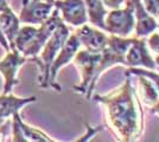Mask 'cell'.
Instances as JSON below:
<instances>
[{
	"instance_id": "1",
	"label": "cell",
	"mask_w": 159,
	"mask_h": 142,
	"mask_svg": "<svg viewBox=\"0 0 159 142\" xmlns=\"http://www.w3.org/2000/svg\"><path fill=\"white\" fill-rule=\"evenodd\" d=\"M94 100L106 107L107 121L120 141H135L144 129L140 101L132 89L131 81L108 95H95Z\"/></svg>"
},
{
	"instance_id": "2",
	"label": "cell",
	"mask_w": 159,
	"mask_h": 142,
	"mask_svg": "<svg viewBox=\"0 0 159 142\" xmlns=\"http://www.w3.org/2000/svg\"><path fill=\"white\" fill-rule=\"evenodd\" d=\"M70 36V28L66 26V24L62 20L56 27L55 32L48 39L45 45L40 50V52L36 57L30 59V62L37 63L39 67V87L43 89L50 88V68L53 59L56 58L57 54L60 52L63 44L66 43L68 37Z\"/></svg>"
},
{
	"instance_id": "3",
	"label": "cell",
	"mask_w": 159,
	"mask_h": 142,
	"mask_svg": "<svg viewBox=\"0 0 159 142\" xmlns=\"http://www.w3.org/2000/svg\"><path fill=\"white\" fill-rule=\"evenodd\" d=\"M100 58L101 52H92L84 49L79 50L73 59L81 74V83L79 85H75L74 90L76 93L86 95L87 98H90L94 87L96 84L95 74L100 63Z\"/></svg>"
},
{
	"instance_id": "4",
	"label": "cell",
	"mask_w": 159,
	"mask_h": 142,
	"mask_svg": "<svg viewBox=\"0 0 159 142\" xmlns=\"http://www.w3.org/2000/svg\"><path fill=\"white\" fill-rule=\"evenodd\" d=\"M132 41L133 38L131 37H119V36H114V34H108L107 45L101 52L100 63L96 69L95 82H98L99 77L105 70L113 65L121 64V65L126 67L125 54H126Z\"/></svg>"
},
{
	"instance_id": "5",
	"label": "cell",
	"mask_w": 159,
	"mask_h": 142,
	"mask_svg": "<svg viewBox=\"0 0 159 142\" xmlns=\"http://www.w3.org/2000/svg\"><path fill=\"white\" fill-rule=\"evenodd\" d=\"M106 32L119 37H129L134 31V0H125L124 8H115L106 15Z\"/></svg>"
},
{
	"instance_id": "6",
	"label": "cell",
	"mask_w": 159,
	"mask_h": 142,
	"mask_svg": "<svg viewBox=\"0 0 159 142\" xmlns=\"http://www.w3.org/2000/svg\"><path fill=\"white\" fill-rule=\"evenodd\" d=\"M61 21H62V18H61L60 11L55 7L50 17L45 21H43L39 25V27H37V32L34 34V37L21 51V54L29 58V61L33 57H36L40 52L43 46L45 45L48 39L51 37V34L55 32L56 27L58 26Z\"/></svg>"
},
{
	"instance_id": "7",
	"label": "cell",
	"mask_w": 159,
	"mask_h": 142,
	"mask_svg": "<svg viewBox=\"0 0 159 142\" xmlns=\"http://www.w3.org/2000/svg\"><path fill=\"white\" fill-rule=\"evenodd\" d=\"M19 21L20 24L40 25L50 17L55 8V0H23Z\"/></svg>"
},
{
	"instance_id": "8",
	"label": "cell",
	"mask_w": 159,
	"mask_h": 142,
	"mask_svg": "<svg viewBox=\"0 0 159 142\" xmlns=\"http://www.w3.org/2000/svg\"><path fill=\"white\" fill-rule=\"evenodd\" d=\"M26 62H30L29 58L24 57L19 51L13 47L6 52V56L0 59V72L4 76V90L2 94L12 93L13 88L18 84L17 74Z\"/></svg>"
},
{
	"instance_id": "9",
	"label": "cell",
	"mask_w": 159,
	"mask_h": 142,
	"mask_svg": "<svg viewBox=\"0 0 159 142\" xmlns=\"http://www.w3.org/2000/svg\"><path fill=\"white\" fill-rule=\"evenodd\" d=\"M126 67L128 68H145L156 70L157 64L144 38L133 37V41L125 54Z\"/></svg>"
},
{
	"instance_id": "10",
	"label": "cell",
	"mask_w": 159,
	"mask_h": 142,
	"mask_svg": "<svg viewBox=\"0 0 159 142\" xmlns=\"http://www.w3.org/2000/svg\"><path fill=\"white\" fill-rule=\"evenodd\" d=\"M80 47H81V41H80L79 37L76 36V33L74 32L68 37V39L63 44L60 52L57 54L56 58L53 59L51 68H50V87L55 90L61 91V87L56 83V77H57L58 71L61 70V68L66 67L69 62L73 61L76 52L80 50Z\"/></svg>"
},
{
	"instance_id": "11",
	"label": "cell",
	"mask_w": 159,
	"mask_h": 142,
	"mask_svg": "<svg viewBox=\"0 0 159 142\" xmlns=\"http://www.w3.org/2000/svg\"><path fill=\"white\" fill-rule=\"evenodd\" d=\"M55 7L62 20L71 26L80 27L88 23L84 0H55Z\"/></svg>"
},
{
	"instance_id": "12",
	"label": "cell",
	"mask_w": 159,
	"mask_h": 142,
	"mask_svg": "<svg viewBox=\"0 0 159 142\" xmlns=\"http://www.w3.org/2000/svg\"><path fill=\"white\" fill-rule=\"evenodd\" d=\"M79 37L81 45H83L86 50L92 52H102V50L107 45V32L100 30L95 26H89L88 24H84L77 28L75 32Z\"/></svg>"
},
{
	"instance_id": "13",
	"label": "cell",
	"mask_w": 159,
	"mask_h": 142,
	"mask_svg": "<svg viewBox=\"0 0 159 142\" xmlns=\"http://www.w3.org/2000/svg\"><path fill=\"white\" fill-rule=\"evenodd\" d=\"M12 130H13V139L11 141L13 142H29V141H44L51 142L53 141L43 131L33 128L31 126H27L21 121L19 111L14 113L12 115Z\"/></svg>"
},
{
	"instance_id": "14",
	"label": "cell",
	"mask_w": 159,
	"mask_h": 142,
	"mask_svg": "<svg viewBox=\"0 0 159 142\" xmlns=\"http://www.w3.org/2000/svg\"><path fill=\"white\" fill-rule=\"evenodd\" d=\"M134 17H135L134 34L137 38H146L157 30L158 21L146 11L141 0H134Z\"/></svg>"
},
{
	"instance_id": "15",
	"label": "cell",
	"mask_w": 159,
	"mask_h": 142,
	"mask_svg": "<svg viewBox=\"0 0 159 142\" xmlns=\"http://www.w3.org/2000/svg\"><path fill=\"white\" fill-rule=\"evenodd\" d=\"M36 100L34 96L19 98L12 95V93L0 95V118H8L26 104L36 102Z\"/></svg>"
},
{
	"instance_id": "16",
	"label": "cell",
	"mask_w": 159,
	"mask_h": 142,
	"mask_svg": "<svg viewBox=\"0 0 159 142\" xmlns=\"http://www.w3.org/2000/svg\"><path fill=\"white\" fill-rule=\"evenodd\" d=\"M0 27L10 44V50L13 49L14 38L20 28V21L18 15L14 14V12L12 11V8L0 12Z\"/></svg>"
},
{
	"instance_id": "17",
	"label": "cell",
	"mask_w": 159,
	"mask_h": 142,
	"mask_svg": "<svg viewBox=\"0 0 159 142\" xmlns=\"http://www.w3.org/2000/svg\"><path fill=\"white\" fill-rule=\"evenodd\" d=\"M88 15V23L93 26L106 32V15L108 13V8L105 6L102 0H84Z\"/></svg>"
},
{
	"instance_id": "18",
	"label": "cell",
	"mask_w": 159,
	"mask_h": 142,
	"mask_svg": "<svg viewBox=\"0 0 159 142\" xmlns=\"http://www.w3.org/2000/svg\"><path fill=\"white\" fill-rule=\"evenodd\" d=\"M37 32V27H34L33 25H26L19 28L18 33L14 38L13 45L14 47L21 54V51L25 49L27 44L32 41V38L34 37V34Z\"/></svg>"
},
{
	"instance_id": "19",
	"label": "cell",
	"mask_w": 159,
	"mask_h": 142,
	"mask_svg": "<svg viewBox=\"0 0 159 142\" xmlns=\"http://www.w3.org/2000/svg\"><path fill=\"white\" fill-rule=\"evenodd\" d=\"M140 80V87H141V93H143V98L146 102L147 105H151L159 100L158 97V90L152 84V82L148 78H146L144 76H138Z\"/></svg>"
},
{
	"instance_id": "20",
	"label": "cell",
	"mask_w": 159,
	"mask_h": 142,
	"mask_svg": "<svg viewBox=\"0 0 159 142\" xmlns=\"http://www.w3.org/2000/svg\"><path fill=\"white\" fill-rule=\"evenodd\" d=\"M128 74L137 75V76H144L152 82V84L159 93V74L156 70H150L145 68H128Z\"/></svg>"
},
{
	"instance_id": "21",
	"label": "cell",
	"mask_w": 159,
	"mask_h": 142,
	"mask_svg": "<svg viewBox=\"0 0 159 142\" xmlns=\"http://www.w3.org/2000/svg\"><path fill=\"white\" fill-rule=\"evenodd\" d=\"M145 10L154 18H159V0H141Z\"/></svg>"
},
{
	"instance_id": "22",
	"label": "cell",
	"mask_w": 159,
	"mask_h": 142,
	"mask_svg": "<svg viewBox=\"0 0 159 142\" xmlns=\"http://www.w3.org/2000/svg\"><path fill=\"white\" fill-rule=\"evenodd\" d=\"M105 6L111 10H115V8H120L122 5H125V0H102Z\"/></svg>"
},
{
	"instance_id": "23",
	"label": "cell",
	"mask_w": 159,
	"mask_h": 142,
	"mask_svg": "<svg viewBox=\"0 0 159 142\" xmlns=\"http://www.w3.org/2000/svg\"><path fill=\"white\" fill-rule=\"evenodd\" d=\"M0 44H1V46L6 50V52L7 51H10V44H8V41H7L6 37H5L4 33H2L1 27H0Z\"/></svg>"
},
{
	"instance_id": "24",
	"label": "cell",
	"mask_w": 159,
	"mask_h": 142,
	"mask_svg": "<svg viewBox=\"0 0 159 142\" xmlns=\"http://www.w3.org/2000/svg\"><path fill=\"white\" fill-rule=\"evenodd\" d=\"M8 1H10V0H0V12L6 11V10H8V8H11L10 5H8Z\"/></svg>"
},
{
	"instance_id": "25",
	"label": "cell",
	"mask_w": 159,
	"mask_h": 142,
	"mask_svg": "<svg viewBox=\"0 0 159 142\" xmlns=\"http://www.w3.org/2000/svg\"><path fill=\"white\" fill-rule=\"evenodd\" d=\"M151 108H152V113H153V114H156L157 116H159V100L156 102L154 104H153Z\"/></svg>"
},
{
	"instance_id": "26",
	"label": "cell",
	"mask_w": 159,
	"mask_h": 142,
	"mask_svg": "<svg viewBox=\"0 0 159 142\" xmlns=\"http://www.w3.org/2000/svg\"><path fill=\"white\" fill-rule=\"evenodd\" d=\"M157 28H158V30H159V21H158V27H157Z\"/></svg>"
}]
</instances>
